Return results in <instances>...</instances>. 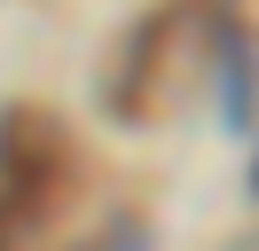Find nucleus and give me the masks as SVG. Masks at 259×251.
<instances>
[{
    "instance_id": "obj_1",
    "label": "nucleus",
    "mask_w": 259,
    "mask_h": 251,
    "mask_svg": "<svg viewBox=\"0 0 259 251\" xmlns=\"http://www.w3.org/2000/svg\"><path fill=\"white\" fill-rule=\"evenodd\" d=\"M55 157H63V141H55V126L39 110L0 118V173H8V188H48Z\"/></svg>"
},
{
    "instance_id": "obj_2",
    "label": "nucleus",
    "mask_w": 259,
    "mask_h": 251,
    "mask_svg": "<svg viewBox=\"0 0 259 251\" xmlns=\"http://www.w3.org/2000/svg\"><path fill=\"white\" fill-rule=\"evenodd\" d=\"M220 87H228V126H251V31H220Z\"/></svg>"
},
{
    "instance_id": "obj_3",
    "label": "nucleus",
    "mask_w": 259,
    "mask_h": 251,
    "mask_svg": "<svg viewBox=\"0 0 259 251\" xmlns=\"http://www.w3.org/2000/svg\"><path fill=\"white\" fill-rule=\"evenodd\" d=\"M118 251H142V235H134V243H118Z\"/></svg>"
},
{
    "instance_id": "obj_4",
    "label": "nucleus",
    "mask_w": 259,
    "mask_h": 251,
    "mask_svg": "<svg viewBox=\"0 0 259 251\" xmlns=\"http://www.w3.org/2000/svg\"><path fill=\"white\" fill-rule=\"evenodd\" d=\"M251 181H259V173H251Z\"/></svg>"
}]
</instances>
